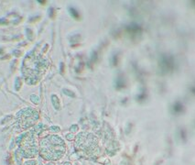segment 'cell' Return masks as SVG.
Returning <instances> with one entry per match:
<instances>
[{"label":"cell","mask_w":195,"mask_h":165,"mask_svg":"<svg viewBox=\"0 0 195 165\" xmlns=\"http://www.w3.org/2000/svg\"><path fill=\"white\" fill-rule=\"evenodd\" d=\"M23 69L26 81L29 84H35L44 73V61L38 55H29L25 59Z\"/></svg>","instance_id":"6da1fadb"},{"label":"cell","mask_w":195,"mask_h":165,"mask_svg":"<svg viewBox=\"0 0 195 165\" xmlns=\"http://www.w3.org/2000/svg\"><path fill=\"white\" fill-rule=\"evenodd\" d=\"M71 13L72 14V16L74 17L75 18H79V14H78V12H76V10L73 8H71Z\"/></svg>","instance_id":"7a4b0ae2"}]
</instances>
